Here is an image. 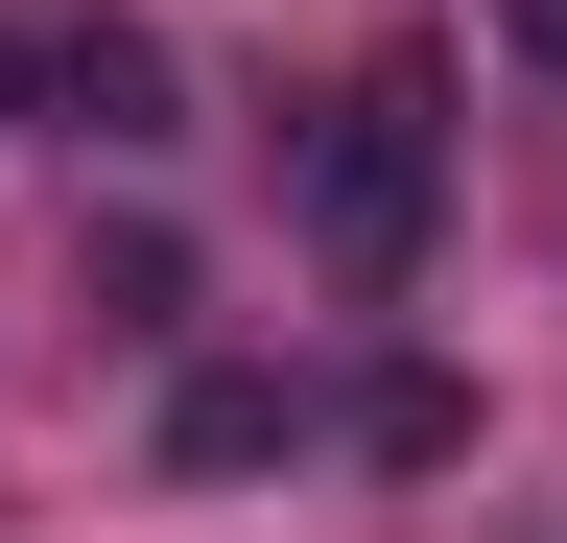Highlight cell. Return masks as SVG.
Instances as JSON below:
<instances>
[{
  "mask_svg": "<svg viewBox=\"0 0 567 543\" xmlns=\"http://www.w3.org/2000/svg\"><path fill=\"white\" fill-rule=\"evenodd\" d=\"M425 189H450V95H425V72H354L331 143H308V260H331V284H402V260H425Z\"/></svg>",
  "mask_w": 567,
  "mask_h": 543,
  "instance_id": "obj_1",
  "label": "cell"
},
{
  "mask_svg": "<svg viewBox=\"0 0 567 543\" xmlns=\"http://www.w3.org/2000/svg\"><path fill=\"white\" fill-rule=\"evenodd\" d=\"M48 118H95L118 166H142V143H189V72H166V24H118V0H95V24H48Z\"/></svg>",
  "mask_w": 567,
  "mask_h": 543,
  "instance_id": "obj_2",
  "label": "cell"
},
{
  "mask_svg": "<svg viewBox=\"0 0 567 543\" xmlns=\"http://www.w3.org/2000/svg\"><path fill=\"white\" fill-rule=\"evenodd\" d=\"M284 449H308V378H237V355H213L166 401V472H284Z\"/></svg>",
  "mask_w": 567,
  "mask_h": 543,
  "instance_id": "obj_3",
  "label": "cell"
},
{
  "mask_svg": "<svg viewBox=\"0 0 567 543\" xmlns=\"http://www.w3.org/2000/svg\"><path fill=\"white\" fill-rule=\"evenodd\" d=\"M354 449H379V472H450V449H473V401H450V378H379V401H354Z\"/></svg>",
  "mask_w": 567,
  "mask_h": 543,
  "instance_id": "obj_4",
  "label": "cell"
},
{
  "mask_svg": "<svg viewBox=\"0 0 567 543\" xmlns=\"http://www.w3.org/2000/svg\"><path fill=\"white\" fill-rule=\"evenodd\" d=\"M95 307H118V331H166V307H189V237H142V213H118V237H95Z\"/></svg>",
  "mask_w": 567,
  "mask_h": 543,
  "instance_id": "obj_5",
  "label": "cell"
},
{
  "mask_svg": "<svg viewBox=\"0 0 567 543\" xmlns=\"http://www.w3.org/2000/svg\"><path fill=\"white\" fill-rule=\"evenodd\" d=\"M24 118H48V24L0 0V143H24Z\"/></svg>",
  "mask_w": 567,
  "mask_h": 543,
  "instance_id": "obj_6",
  "label": "cell"
},
{
  "mask_svg": "<svg viewBox=\"0 0 567 543\" xmlns=\"http://www.w3.org/2000/svg\"><path fill=\"white\" fill-rule=\"evenodd\" d=\"M496 48H520V72H544V95H567V0H496Z\"/></svg>",
  "mask_w": 567,
  "mask_h": 543,
  "instance_id": "obj_7",
  "label": "cell"
}]
</instances>
